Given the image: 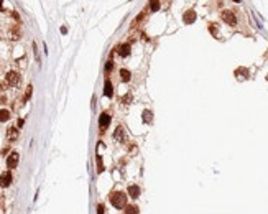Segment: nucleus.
Wrapping results in <instances>:
<instances>
[{
	"label": "nucleus",
	"instance_id": "nucleus-6",
	"mask_svg": "<svg viewBox=\"0 0 268 214\" xmlns=\"http://www.w3.org/2000/svg\"><path fill=\"white\" fill-rule=\"evenodd\" d=\"M12 173L10 171H5V173H2L0 175V186L2 188H7V186H10L12 184Z\"/></svg>",
	"mask_w": 268,
	"mask_h": 214
},
{
	"label": "nucleus",
	"instance_id": "nucleus-23",
	"mask_svg": "<svg viewBox=\"0 0 268 214\" xmlns=\"http://www.w3.org/2000/svg\"><path fill=\"white\" fill-rule=\"evenodd\" d=\"M112 68H113V63L112 61H107V64H105V71H112Z\"/></svg>",
	"mask_w": 268,
	"mask_h": 214
},
{
	"label": "nucleus",
	"instance_id": "nucleus-5",
	"mask_svg": "<svg viewBox=\"0 0 268 214\" xmlns=\"http://www.w3.org/2000/svg\"><path fill=\"white\" fill-rule=\"evenodd\" d=\"M196 18H197V15H196V12H194V10H186L184 15H183V22H184L186 25L194 23V22H196Z\"/></svg>",
	"mask_w": 268,
	"mask_h": 214
},
{
	"label": "nucleus",
	"instance_id": "nucleus-30",
	"mask_svg": "<svg viewBox=\"0 0 268 214\" xmlns=\"http://www.w3.org/2000/svg\"><path fill=\"white\" fill-rule=\"evenodd\" d=\"M266 81H268V74H266Z\"/></svg>",
	"mask_w": 268,
	"mask_h": 214
},
{
	"label": "nucleus",
	"instance_id": "nucleus-26",
	"mask_svg": "<svg viewBox=\"0 0 268 214\" xmlns=\"http://www.w3.org/2000/svg\"><path fill=\"white\" fill-rule=\"evenodd\" d=\"M209 31H212V33L217 36V30H216V26H214V25H211V26H209Z\"/></svg>",
	"mask_w": 268,
	"mask_h": 214
},
{
	"label": "nucleus",
	"instance_id": "nucleus-16",
	"mask_svg": "<svg viewBox=\"0 0 268 214\" xmlns=\"http://www.w3.org/2000/svg\"><path fill=\"white\" fill-rule=\"evenodd\" d=\"M124 211L127 212V214H138V212H140V209L137 208V206H125Z\"/></svg>",
	"mask_w": 268,
	"mask_h": 214
},
{
	"label": "nucleus",
	"instance_id": "nucleus-25",
	"mask_svg": "<svg viewBox=\"0 0 268 214\" xmlns=\"http://www.w3.org/2000/svg\"><path fill=\"white\" fill-rule=\"evenodd\" d=\"M97 212H99V214L105 212V209H104V204H99V206H97Z\"/></svg>",
	"mask_w": 268,
	"mask_h": 214
},
{
	"label": "nucleus",
	"instance_id": "nucleus-22",
	"mask_svg": "<svg viewBox=\"0 0 268 214\" xmlns=\"http://www.w3.org/2000/svg\"><path fill=\"white\" fill-rule=\"evenodd\" d=\"M130 100H132V94H127L122 97V104H130Z\"/></svg>",
	"mask_w": 268,
	"mask_h": 214
},
{
	"label": "nucleus",
	"instance_id": "nucleus-3",
	"mask_svg": "<svg viewBox=\"0 0 268 214\" xmlns=\"http://www.w3.org/2000/svg\"><path fill=\"white\" fill-rule=\"evenodd\" d=\"M5 81H7V84H9V86H18L20 74H18L17 71H9V72H7V76H5Z\"/></svg>",
	"mask_w": 268,
	"mask_h": 214
},
{
	"label": "nucleus",
	"instance_id": "nucleus-4",
	"mask_svg": "<svg viewBox=\"0 0 268 214\" xmlns=\"http://www.w3.org/2000/svg\"><path fill=\"white\" fill-rule=\"evenodd\" d=\"M18 160H20L18 153H17V152H12L10 155L7 156V168H10V170L17 168V165H18Z\"/></svg>",
	"mask_w": 268,
	"mask_h": 214
},
{
	"label": "nucleus",
	"instance_id": "nucleus-11",
	"mask_svg": "<svg viewBox=\"0 0 268 214\" xmlns=\"http://www.w3.org/2000/svg\"><path fill=\"white\" fill-rule=\"evenodd\" d=\"M7 139H9L10 142H15V140L18 139V128L17 127H10L9 130H7Z\"/></svg>",
	"mask_w": 268,
	"mask_h": 214
},
{
	"label": "nucleus",
	"instance_id": "nucleus-8",
	"mask_svg": "<svg viewBox=\"0 0 268 214\" xmlns=\"http://www.w3.org/2000/svg\"><path fill=\"white\" fill-rule=\"evenodd\" d=\"M127 193H128L130 198H133V199H135V198L140 196V186H138V184H130V186L127 188Z\"/></svg>",
	"mask_w": 268,
	"mask_h": 214
},
{
	"label": "nucleus",
	"instance_id": "nucleus-20",
	"mask_svg": "<svg viewBox=\"0 0 268 214\" xmlns=\"http://www.w3.org/2000/svg\"><path fill=\"white\" fill-rule=\"evenodd\" d=\"M31 92H33V87H31V86H28V87H26V92H25V97H23V102H26V100L30 99Z\"/></svg>",
	"mask_w": 268,
	"mask_h": 214
},
{
	"label": "nucleus",
	"instance_id": "nucleus-7",
	"mask_svg": "<svg viewBox=\"0 0 268 214\" xmlns=\"http://www.w3.org/2000/svg\"><path fill=\"white\" fill-rule=\"evenodd\" d=\"M109 124H110V115H109L107 112L100 114V117H99V127L100 128H107Z\"/></svg>",
	"mask_w": 268,
	"mask_h": 214
},
{
	"label": "nucleus",
	"instance_id": "nucleus-27",
	"mask_svg": "<svg viewBox=\"0 0 268 214\" xmlns=\"http://www.w3.org/2000/svg\"><path fill=\"white\" fill-rule=\"evenodd\" d=\"M3 87H5V84H3V82H0V91H3Z\"/></svg>",
	"mask_w": 268,
	"mask_h": 214
},
{
	"label": "nucleus",
	"instance_id": "nucleus-10",
	"mask_svg": "<svg viewBox=\"0 0 268 214\" xmlns=\"http://www.w3.org/2000/svg\"><path fill=\"white\" fill-rule=\"evenodd\" d=\"M104 94L107 96V97H112L113 96V86H112V82H110V79H105V84H104Z\"/></svg>",
	"mask_w": 268,
	"mask_h": 214
},
{
	"label": "nucleus",
	"instance_id": "nucleus-1",
	"mask_svg": "<svg viewBox=\"0 0 268 214\" xmlns=\"http://www.w3.org/2000/svg\"><path fill=\"white\" fill-rule=\"evenodd\" d=\"M109 199H110V203L113 204V208H117V209H124L125 206H127V195H124V193H120V191H112L110 196H109Z\"/></svg>",
	"mask_w": 268,
	"mask_h": 214
},
{
	"label": "nucleus",
	"instance_id": "nucleus-9",
	"mask_svg": "<svg viewBox=\"0 0 268 214\" xmlns=\"http://www.w3.org/2000/svg\"><path fill=\"white\" fill-rule=\"evenodd\" d=\"M20 36H22V33H20V26L18 25H15L13 28H10V30H9V38L10 40L17 41V40H20Z\"/></svg>",
	"mask_w": 268,
	"mask_h": 214
},
{
	"label": "nucleus",
	"instance_id": "nucleus-18",
	"mask_svg": "<svg viewBox=\"0 0 268 214\" xmlns=\"http://www.w3.org/2000/svg\"><path fill=\"white\" fill-rule=\"evenodd\" d=\"M113 137H115L119 142H124V128H122V127H117V130H115V134H113Z\"/></svg>",
	"mask_w": 268,
	"mask_h": 214
},
{
	"label": "nucleus",
	"instance_id": "nucleus-13",
	"mask_svg": "<svg viewBox=\"0 0 268 214\" xmlns=\"http://www.w3.org/2000/svg\"><path fill=\"white\" fill-rule=\"evenodd\" d=\"M235 76H237L238 79H247L249 78V69H247V68H237V69H235Z\"/></svg>",
	"mask_w": 268,
	"mask_h": 214
},
{
	"label": "nucleus",
	"instance_id": "nucleus-2",
	"mask_svg": "<svg viewBox=\"0 0 268 214\" xmlns=\"http://www.w3.org/2000/svg\"><path fill=\"white\" fill-rule=\"evenodd\" d=\"M221 18H222V22L227 23V25H230V26L237 25V17H235V13L232 10H222L221 12Z\"/></svg>",
	"mask_w": 268,
	"mask_h": 214
},
{
	"label": "nucleus",
	"instance_id": "nucleus-12",
	"mask_svg": "<svg viewBox=\"0 0 268 214\" xmlns=\"http://www.w3.org/2000/svg\"><path fill=\"white\" fill-rule=\"evenodd\" d=\"M130 50H132V46H130V43H124L120 48H119V54L122 56V58H127V56L130 54Z\"/></svg>",
	"mask_w": 268,
	"mask_h": 214
},
{
	"label": "nucleus",
	"instance_id": "nucleus-24",
	"mask_svg": "<svg viewBox=\"0 0 268 214\" xmlns=\"http://www.w3.org/2000/svg\"><path fill=\"white\" fill-rule=\"evenodd\" d=\"M33 51H35V56H36V61L40 63V56H38V48H36V43H33Z\"/></svg>",
	"mask_w": 268,
	"mask_h": 214
},
{
	"label": "nucleus",
	"instance_id": "nucleus-19",
	"mask_svg": "<svg viewBox=\"0 0 268 214\" xmlns=\"http://www.w3.org/2000/svg\"><path fill=\"white\" fill-rule=\"evenodd\" d=\"M151 120H153V115H151V112H150V111H143V122H147V124H151Z\"/></svg>",
	"mask_w": 268,
	"mask_h": 214
},
{
	"label": "nucleus",
	"instance_id": "nucleus-21",
	"mask_svg": "<svg viewBox=\"0 0 268 214\" xmlns=\"http://www.w3.org/2000/svg\"><path fill=\"white\" fill-rule=\"evenodd\" d=\"M97 167H99V168H97V171H99V173L104 171V165H102V160H100V156H97Z\"/></svg>",
	"mask_w": 268,
	"mask_h": 214
},
{
	"label": "nucleus",
	"instance_id": "nucleus-14",
	"mask_svg": "<svg viewBox=\"0 0 268 214\" xmlns=\"http://www.w3.org/2000/svg\"><path fill=\"white\" fill-rule=\"evenodd\" d=\"M10 119V112L7 109H0V122H7Z\"/></svg>",
	"mask_w": 268,
	"mask_h": 214
},
{
	"label": "nucleus",
	"instance_id": "nucleus-15",
	"mask_svg": "<svg viewBox=\"0 0 268 214\" xmlns=\"http://www.w3.org/2000/svg\"><path fill=\"white\" fill-rule=\"evenodd\" d=\"M120 78H122V81H125V82H127V81H130V78H132V74H130V71L128 69H120Z\"/></svg>",
	"mask_w": 268,
	"mask_h": 214
},
{
	"label": "nucleus",
	"instance_id": "nucleus-29",
	"mask_svg": "<svg viewBox=\"0 0 268 214\" xmlns=\"http://www.w3.org/2000/svg\"><path fill=\"white\" fill-rule=\"evenodd\" d=\"M234 2H237V3H238V2H240V0H234Z\"/></svg>",
	"mask_w": 268,
	"mask_h": 214
},
{
	"label": "nucleus",
	"instance_id": "nucleus-17",
	"mask_svg": "<svg viewBox=\"0 0 268 214\" xmlns=\"http://www.w3.org/2000/svg\"><path fill=\"white\" fill-rule=\"evenodd\" d=\"M160 0H150V10L151 12H158L160 10Z\"/></svg>",
	"mask_w": 268,
	"mask_h": 214
},
{
	"label": "nucleus",
	"instance_id": "nucleus-28",
	"mask_svg": "<svg viewBox=\"0 0 268 214\" xmlns=\"http://www.w3.org/2000/svg\"><path fill=\"white\" fill-rule=\"evenodd\" d=\"M2 2H3V0H0V10H3V5H2Z\"/></svg>",
	"mask_w": 268,
	"mask_h": 214
}]
</instances>
